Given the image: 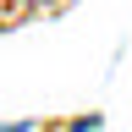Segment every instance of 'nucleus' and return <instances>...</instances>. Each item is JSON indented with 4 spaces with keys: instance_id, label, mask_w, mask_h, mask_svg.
<instances>
[]
</instances>
